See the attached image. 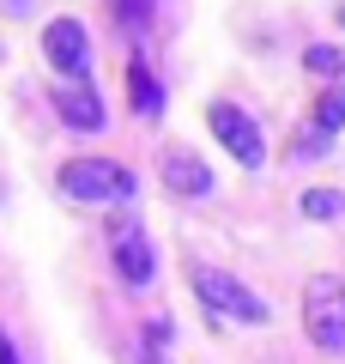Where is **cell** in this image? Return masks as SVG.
I'll use <instances>...</instances> for the list:
<instances>
[{"label":"cell","mask_w":345,"mask_h":364,"mask_svg":"<svg viewBox=\"0 0 345 364\" xmlns=\"http://www.w3.org/2000/svg\"><path fill=\"white\" fill-rule=\"evenodd\" d=\"M303 213H309V219H339V213H345V195H339V188H309V195H303Z\"/></svg>","instance_id":"7c38bea8"},{"label":"cell","mask_w":345,"mask_h":364,"mask_svg":"<svg viewBox=\"0 0 345 364\" xmlns=\"http://www.w3.org/2000/svg\"><path fill=\"white\" fill-rule=\"evenodd\" d=\"M339 18H345V13H339Z\"/></svg>","instance_id":"2e32d148"},{"label":"cell","mask_w":345,"mask_h":364,"mask_svg":"<svg viewBox=\"0 0 345 364\" xmlns=\"http://www.w3.org/2000/svg\"><path fill=\"white\" fill-rule=\"evenodd\" d=\"M128 97H133L140 116H164V91H158V79H152V67H146V61L128 67Z\"/></svg>","instance_id":"9c48e42d"},{"label":"cell","mask_w":345,"mask_h":364,"mask_svg":"<svg viewBox=\"0 0 345 364\" xmlns=\"http://www.w3.org/2000/svg\"><path fill=\"white\" fill-rule=\"evenodd\" d=\"M164 188L182 200H200V195H212V170L194 152H164Z\"/></svg>","instance_id":"ba28073f"},{"label":"cell","mask_w":345,"mask_h":364,"mask_svg":"<svg viewBox=\"0 0 345 364\" xmlns=\"http://www.w3.org/2000/svg\"><path fill=\"white\" fill-rule=\"evenodd\" d=\"M303 328L321 352H345V286L339 279H309L303 286Z\"/></svg>","instance_id":"3957f363"},{"label":"cell","mask_w":345,"mask_h":364,"mask_svg":"<svg viewBox=\"0 0 345 364\" xmlns=\"http://www.w3.org/2000/svg\"><path fill=\"white\" fill-rule=\"evenodd\" d=\"M109 249H115V273H121L128 286H152V243H146V231L128 213L109 219Z\"/></svg>","instance_id":"8992f818"},{"label":"cell","mask_w":345,"mask_h":364,"mask_svg":"<svg viewBox=\"0 0 345 364\" xmlns=\"http://www.w3.org/2000/svg\"><path fill=\"white\" fill-rule=\"evenodd\" d=\"M61 195L67 200H128L133 170H121L115 158H73V164H61Z\"/></svg>","instance_id":"7a4b0ae2"},{"label":"cell","mask_w":345,"mask_h":364,"mask_svg":"<svg viewBox=\"0 0 345 364\" xmlns=\"http://www.w3.org/2000/svg\"><path fill=\"white\" fill-rule=\"evenodd\" d=\"M0 364H18V352H13V340H6V328H0Z\"/></svg>","instance_id":"5bb4252c"},{"label":"cell","mask_w":345,"mask_h":364,"mask_svg":"<svg viewBox=\"0 0 345 364\" xmlns=\"http://www.w3.org/2000/svg\"><path fill=\"white\" fill-rule=\"evenodd\" d=\"M303 67H309V73H321V79H339L345 73V49H333V43H309Z\"/></svg>","instance_id":"8fae6325"},{"label":"cell","mask_w":345,"mask_h":364,"mask_svg":"<svg viewBox=\"0 0 345 364\" xmlns=\"http://www.w3.org/2000/svg\"><path fill=\"white\" fill-rule=\"evenodd\" d=\"M133 364H164V358H158V352H140V358H133Z\"/></svg>","instance_id":"9a60e30c"},{"label":"cell","mask_w":345,"mask_h":364,"mask_svg":"<svg viewBox=\"0 0 345 364\" xmlns=\"http://www.w3.org/2000/svg\"><path fill=\"white\" fill-rule=\"evenodd\" d=\"M55 116L67 122V128H79V134H97L103 128V97L79 79V85H61L55 91Z\"/></svg>","instance_id":"52a82bcc"},{"label":"cell","mask_w":345,"mask_h":364,"mask_svg":"<svg viewBox=\"0 0 345 364\" xmlns=\"http://www.w3.org/2000/svg\"><path fill=\"white\" fill-rule=\"evenodd\" d=\"M206 122H212L218 146H224V152L236 158L243 170H261V164H267V146H261V128H255V122H248L236 104H212V109H206Z\"/></svg>","instance_id":"277c9868"},{"label":"cell","mask_w":345,"mask_h":364,"mask_svg":"<svg viewBox=\"0 0 345 364\" xmlns=\"http://www.w3.org/2000/svg\"><path fill=\"white\" fill-rule=\"evenodd\" d=\"M115 18L128 31H152V0H115Z\"/></svg>","instance_id":"4fadbf2b"},{"label":"cell","mask_w":345,"mask_h":364,"mask_svg":"<svg viewBox=\"0 0 345 364\" xmlns=\"http://www.w3.org/2000/svg\"><path fill=\"white\" fill-rule=\"evenodd\" d=\"M43 55H49L55 73H67V85H79L91 67V43H85V25L79 18H55L49 31H43Z\"/></svg>","instance_id":"5b68a950"},{"label":"cell","mask_w":345,"mask_h":364,"mask_svg":"<svg viewBox=\"0 0 345 364\" xmlns=\"http://www.w3.org/2000/svg\"><path fill=\"white\" fill-rule=\"evenodd\" d=\"M309 122H315V140H333V134L345 128V85L321 91V104H315V116H309Z\"/></svg>","instance_id":"30bf717a"},{"label":"cell","mask_w":345,"mask_h":364,"mask_svg":"<svg viewBox=\"0 0 345 364\" xmlns=\"http://www.w3.org/2000/svg\"><path fill=\"white\" fill-rule=\"evenodd\" d=\"M194 298H200L212 316H230V322H248V328L267 322V304L224 267H194Z\"/></svg>","instance_id":"6da1fadb"}]
</instances>
